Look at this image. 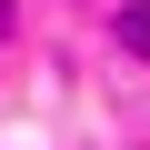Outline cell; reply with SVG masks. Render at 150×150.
<instances>
[{
    "instance_id": "cell-1",
    "label": "cell",
    "mask_w": 150,
    "mask_h": 150,
    "mask_svg": "<svg viewBox=\"0 0 150 150\" xmlns=\"http://www.w3.org/2000/svg\"><path fill=\"white\" fill-rule=\"evenodd\" d=\"M120 40H130V50L150 60V0H130V10H120Z\"/></svg>"
},
{
    "instance_id": "cell-2",
    "label": "cell",
    "mask_w": 150,
    "mask_h": 150,
    "mask_svg": "<svg viewBox=\"0 0 150 150\" xmlns=\"http://www.w3.org/2000/svg\"><path fill=\"white\" fill-rule=\"evenodd\" d=\"M0 30H10V0H0Z\"/></svg>"
}]
</instances>
